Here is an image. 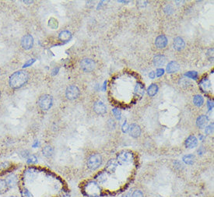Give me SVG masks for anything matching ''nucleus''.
I'll return each instance as SVG.
<instances>
[{
    "mask_svg": "<svg viewBox=\"0 0 214 197\" xmlns=\"http://www.w3.org/2000/svg\"><path fill=\"white\" fill-rule=\"evenodd\" d=\"M48 26L52 29H56L58 28V21L54 18H51L48 22Z\"/></svg>",
    "mask_w": 214,
    "mask_h": 197,
    "instance_id": "7c9ffc66",
    "label": "nucleus"
},
{
    "mask_svg": "<svg viewBox=\"0 0 214 197\" xmlns=\"http://www.w3.org/2000/svg\"><path fill=\"white\" fill-rule=\"evenodd\" d=\"M11 197H16V196H11Z\"/></svg>",
    "mask_w": 214,
    "mask_h": 197,
    "instance_id": "de8ad7c7",
    "label": "nucleus"
},
{
    "mask_svg": "<svg viewBox=\"0 0 214 197\" xmlns=\"http://www.w3.org/2000/svg\"><path fill=\"white\" fill-rule=\"evenodd\" d=\"M94 110L97 114H104L107 112V108L102 101H97L94 105Z\"/></svg>",
    "mask_w": 214,
    "mask_h": 197,
    "instance_id": "9d476101",
    "label": "nucleus"
},
{
    "mask_svg": "<svg viewBox=\"0 0 214 197\" xmlns=\"http://www.w3.org/2000/svg\"><path fill=\"white\" fill-rule=\"evenodd\" d=\"M80 94V89L74 85L69 86L67 87L66 91H65V96L69 100H75L77 99Z\"/></svg>",
    "mask_w": 214,
    "mask_h": 197,
    "instance_id": "0eeeda50",
    "label": "nucleus"
},
{
    "mask_svg": "<svg viewBox=\"0 0 214 197\" xmlns=\"http://www.w3.org/2000/svg\"><path fill=\"white\" fill-rule=\"evenodd\" d=\"M195 158L193 154H188V155L183 157V161L186 164H189V165H192L195 163Z\"/></svg>",
    "mask_w": 214,
    "mask_h": 197,
    "instance_id": "b1692460",
    "label": "nucleus"
},
{
    "mask_svg": "<svg viewBox=\"0 0 214 197\" xmlns=\"http://www.w3.org/2000/svg\"><path fill=\"white\" fill-rule=\"evenodd\" d=\"M129 131H130V135L134 137V138H137L141 134V129L137 124H132L129 127Z\"/></svg>",
    "mask_w": 214,
    "mask_h": 197,
    "instance_id": "2eb2a0df",
    "label": "nucleus"
},
{
    "mask_svg": "<svg viewBox=\"0 0 214 197\" xmlns=\"http://www.w3.org/2000/svg\"><path fill=\"white\" fill-rule=\"evenodd\" d=\"M7 189H8V186H7L6 181L0 179V193L2 194V193H6Z\"/></svg>",
    "mask_w": 214,
    "mask_h": 197,
    "instance_id": "bb28decb",
    "label": "nucleus"
},
{
    "mask_svg": "<svg viewBox=\"0 0 214 197\" xmlns=\"http://www.w3.org/2000/svg\"><path fill=\"white\" fill-rule=\"evenodd\" d=\"M20 194H21V197H33V195L31 194V193L27 189H24L20 192Z\"/></svg>",
    "mask_w": 214,
    "mask_h": 197,
    "instance_id": "2f4dec72",
    "label": "nucleus"
},
{
    "mask_svg": "<svg viewBox=\"0 0 214 197\" xmlns=\"http://www.w3.org/2000/svg\"><path fill=\"white\" fill-rule=\"evenodd\" d=\"M85 195L89 197H98L101 195V189L100 185L95 181H89L83 189Z\"/></svg>",
    "mask_w": 214,
    "mask_h": 197,
    "instance_id": "f03ea898",
    "label": "nucleus"
},
{
    "mask_svg": "<svg viewBox=\"0 0 214 197\" xmlns=\"http://www.w3.org/2000/svg\"><path fill=\"white\" fill-rule=\"evenodd\" d=\"M95 178L100 183H104L108 180V175L105 172H100V173L97 174V175L95 177Z\"/></svg>",
    "mask_w": 214,
    "mask_h": 197,
    "instance_id": "a878e982",
    "label": "nucleus"
},
{
    "mask_svg": "<svg viewBox=\"0 0 214 197\" xmlns=\"http://www.w3.org/2000/svg\"><path fill=\"white\" fill-rule=\"evenodd\" d=\"M185 76L187 77H189L191 79L196 80L197 77H198V73L195 71H189V72H187V73L185 74Z\"/></svg>",
    "mask_w": 214,
    "mask_h": 197,
    "instance_id": "c756f323",
    "label": "nucleus"
},
{
    "mask_svg": "<svg viewBox=\"0 0 214 197\" xmlns=\"http://www.w3.org/2000/svg\"><path fill=\"white\" fill-rule=\"evenodd\" d=\"M193 103L197 107H202L204 104V99L201 95L196 94L193 97Z\"/></svg>",
    "mask_w": 214,
    "mask_h": 197,
    "instance_id": "5701e85b",
    "label": "nucleus"
},
{
    "mask_svg": "<svg viewBox=\"0 0 214 197\" xmlns=\"http://www.w3.org/2000/svg\"><path fill=\"white\" fill-rule=\"evenodd\" d=\"M155 45L158 48H163L167 45V38L164 35H159L156 38Z\"/></svg>",
    "mask_w": 214,
    "mask_h": 197,
    "instance_id": "f8f14e48",
    "label": "nucleus"
},
{
    "mask_svg": "<svg viewBox=\"0 0 214 197\" xmlns=\"http://www.w3.org/2000/svg\"><path fill=\"white\" fill-rule=\"evenodd\" d=\"M145 94V87L141 83H137L134 88V94L137 97H143Z\"/></svg>",
    "mask_w": 214,
    "mask_h": 197,
    "instance_id": "aec40b11",
    "label": "nucleus"
},
{
    "mask_svg": "<svg viewBox=\"0 0 214 197\" xmlns=\"http://www.w3.org/2000/svg\"><path fill=\"white\" fill-rule=\"evenodd\" d=\"M5 181H6V184H7L8 188L11 189V188L15 187L16 184H17V177L15 175H13V174H11V175L6 177V179Z\"/></svg>",
    "mask_w": 214,
    "mask_h": 197,
    "instance_id": "f3484780",
    "label": "nucleus"
},
{
    "mask_svg": "<svg viewBox=\"0 0 214 197\" xmlns=\"http://www.w3.org/2000/svg\"><path fill=\"white\" fill-rule=\"evenodd\" d=\"M38 175V172L35 168H30L27 169L24 173V178L26 181L30 182L36 179V178Z\"/></svg>",
    "mask_w": 214,
    "mask_h": 197,
    "instance_id": "6e6552de",
    "label": "nucleus"
},
{
    "mask_svg": "<svg viewBox=\"0 0 214 197\" xmlns=\"http://www.w3.org/2000/svg\"><path fill=\"white\" fill-rule=\"evenodd\" d=\"M118 162L115 159H110L108 161L105 167V170L108 173H114L118 168Z\"/></svg>",
    "mask_w": 214,
    "mask_h": 197,
    "instance_id": "9b49d317",
    "label": "nucleus"
},
{
    "mask_svg": "<svg viewBox=\"0 0 214 197\" xmlns=\"http://www.w3.org/2000/svg\"><path fill=\"white\" fill-rule=\"evenodd\" d=\"M213 132V124H211L208 126L205 129V133L207 135H210Z\"/></svg>",
    "mask_w": 214,
    "mask_h": 197,
    "instance_id": "473e14b6",
    "label": "nucleus"
},
{
    "mask_svg": "<svg viewBox=\"0 0 214 197\" xmlns=\"http://www.w3.org/2000/svg\"><path fill=\"white\" fill-rule=\"evenodd\" d=\"M149 77H150L151 79H154V78H155V73H154V72H151V73H149Z\"/></svg>",
    "mask_w": 214,
    "mask_h": 197,
    "instance_id": "37998d69",
    "label": "nucleus"
},
{
    "mask_svg": "<svg viewBox=\"0 0 214 197\" xmlns=\"http://www.w3.org/2000/svg\"><path fill=\"white\" fill-rule=\"evenodd\" d=\"M173 46L175 50H177V51H181V50L185 48V42L182 38H180V37H178V38H176L174 40Z\"/></svg>",
    "mask_w": 214,
    "mask_h": 197,
    "instance_id": "ddd939ff",
    "label": "nucleus"
},
{
    "mask_svg": "<svg viewBox=\"0 0 214 197\" xmlns=\"http://www.w3.org/2000/svg\"><path fill=\"white\" fill-rule=\"evenodd\" d=\"M9 163L8 162H4L0 164V169H6L9 167Z\"/></svg>",
    "mask_w": 214,
    "mask_h": 197,
    "instance_id": "ea45409f",
    "label": "nucleus"
},
{
    "mask_svg": "<svg viewBox=\"0 0 214 197\" xmlns=\"http://www.w3.org/2000/svg\"><path fill=\"white\" fill-rule=\"evenodd\" d=\"M52 102H53L52 97L48 94H45L40 97L38 100V105L42 110L48 111L51 109Z\"/></svg>",
    "mask_w": 214,
    "mask_h": 197,
    "instance_id": "39448f33",
    "label": "nucleus"
},
{
    "mask_svg": "<svg viewBox=\"0 0 214 197\" xmlns=\"http://www.w3.org/2000/svg\"><path fill=\"white\" fill-rule=\"evenodd\" d=\"M37 158H36L35 156H33V155L30 156V158L27 159L28 164H35V163H37Z\"/></svg>",
    "mask_w": 214,
    "mask_h": 197,
    "instance_id": "72a5a7b5",
    "label": "nucleus"
},
{
    "mask_svg": "<svg viewBox=\"0 0 214 197\" xmlns=\"http://www.w3.org/2000/svg\"><path fill=\"white\" fill-rule=\"evenodd\" d=\"M22 47L24 48V49L29 50L33 47V38L30 34H27L22 38L21 41Z\"/></svg>",
    "mask_w": 214,
    "mask_h": 197,
    "instance_id": "1a4fd4ad",
    "label": "nucleus"
},
{
    "mask_svg": "<svg viewBox=\"0 0 214 197\" xmlns=\"http://www.w3.org/2000/svg\"><path fill=\"white\" fill-rule=\"evenodd\" d=\"M95 66H96L95 62L89 58H85V59H82L80 62L81 69L86 73H90V72L93 71L95 69Z\"/></svg>",
    "mask_w": 214,
    "mask_h": 197,
    "instance_id": "423d86ee",
    "label": "nucleus"
},
{
    "mask_svg": "<svg viewBox=\"0 0 214 197\" xmlns=\"http://www.w3.org/2000/svg\"><path fill=\"white\" fill-rule=\"evenodd\" d=\"M37 145H38V142H37V141H36L35 143H34V144H33V147H35V146H37Z\"/></svg>",
    "mask_w": 214,
    "mask_h": 197,
    "instance_id": "a18cd8bd",
    "label": "nucleus"
},
{
    "mask_svg": "<svg viewBox=\"0 0 214 197\" xmlns=\"http://www.w3.org/2000/svg\"><path fill=\"white\" fill-rule=\"evenodd\" d=\"M129 126H128L127 122H126L125 123H124L123 126H122V132H125V133H126V132H128V130H129Z\"/></svg>",
    "mask_w": 214,
    "mask_h": 197,
    "instance_id": "58836bf2",
    "label": "nucleus"
},
{
    "mask_svg": "<svg viewBox=\"0 0 214 197\" xmlns=\"http://www.w3.org/2000/svg\"><path fill=\"white\" fill-rule=\"evenodd\" d=\"M134 160V155L132 152L129 150H122L120 153H118L117 155V162L119 164L122 165H126L128 164L132 163Z\"/></svg>",
    "mask_w": 214,
    "mask_h": 197,
    "instance_id": "7ed1b4c3",
    "label": "nucleus"
},
{
    "mask_svg": "<svg viewBox=\"0 0 214 197\" xmlns=\"http://www.w3.org/2000/svg\"><path fill=\"white\" fill-rule=\"evenodd\" d=\"M59 38L61 42H69L72 38V34L69 30H62V32H60V34L59 35Z\"/></svg>",
    "mask_w": 214,
    "mask_h": 197,
    "instance_id": "412c9836",
    "label": "nucleus"
},
{
    "mask_svg": "<svg viewBox=\"0 0 214 197\" xmlns=\"http://www.w3.org/2000/svg\"><path fill=\"white\" fill-rule=\"evenodd\" d=\"M132 197H144V195L142 191H140V190H136V191H135L132 193Z\"/></svg>",
    "mask_w": 214,
    "mask_h": 197,
    "instance_id": "f704fd0d",
    "label": "nucleus"
},
{
    "mask_svg": "<svg viewBox=\"0 0 214 197\" xmlns=\"http://www.w3.org/2000/svg\"><path fill=\"white\" fill-rule=\"evenodd\" d=\"M102 164V157L99 154H94L89 157L87 160V167L89 169L96 170Z\"/></svg>",
    "mask_w": 214,
    "mask_h": 197,
    "instance_id": "20e7f679",
    "label": "nucleus"
},
{
    "mask_svg": "<svg viewBox=\"0 0 214 197\" xmlns=\"http://www.w3.org/2000/svg\"><path fill=\"white\" fill-rule=\"evenodd\" d=\"M157 91H158V87H157V85L155 84V83H153V84L150 85L149 88H148V95H149V97H153L154 95H156Z\"/></svg>",
    "mask_w": 214,
    "mask_h": 197,
    "instance_id": "393cba45",
    "label": "nucleus"
},
{
    "mask_svg": "<svg viewBox=\"0 0 214 197\" xmlns=\"http://www.w3.org/2000/svg\"><path fill=\"white\" fill-rule=\"evenodd\" d=\"M198 145V140L195 136L192 135V136H189L187 140H185V146L189 149H192V148L195 147Z\"/></svg>",
    "mask_w": 214,
    "mask_h": 197,
    "instance_id": "4468645a",
    "label": "nucleus"
},
{
    "mask_svg": "<svg viewBox=\"0 0 214 197\" xmlns=\"http://www.w3.org/2000/svg\"><path fill=\"white\" fill-rule=\"evenodd\" d=\"M179 69H180V65H179L178 63L177 62L172 61L168 63L166 70L168 73H177Z\"/></svg>",
    "mask_w": 214,
    "mask_h": 197,
    "instance_id": "a211bd4d",
    "label": "nucleus"
},
{
    "mask_svg": "<svg viewBox=\"0 0 214 197\" xmlns=\"http://www.w3.org/2000/svg\"><path fill=\"white\" fill-rule=\"evenodd\" d=\"M34 62H35V59H30L29 61H27V62L25 63V64H24V66H23V67H24V68L28 67V66H30V65H31L32 64H33V63Z\"/></svg>",
    "mask_w": 214,
    "mask_h": 197,
    "instance_id": "e433bc0d",
    "label": "nucleus"
},
{
    "mask_svg": "<svg viewBox=\"0 0 214 197\" xmlns=\"http://www.w3.org/2000/svg\"><path fill=\"white\" fill-rule=\"evenodd\" d=\"M153 65H155V66L160 67V66H163L165 64V62H166V58L163 55H157L153 58Z\"/></svg>",
    "mask_w": 214,
    "mask_h": 197,
    "instance_id": "dca6fc26",
    "label": "nucleus"
},
{
    "mask_svg": "<svg viewBox=\"0 0 214 197\" xmlns=\"http://www.w3.org/2000/svg\"><path fill=\"white\" fill-rule=\"evenodd\" d=\"M164 12L167 14H171L173 13V8L171 7V6L168 5L164 8Z\"/></svg>",
    "mask_w": 214,
    "mask_h": 197,
    "instance_id": "c9c22d12",
    "label": "nucleus"
},
{
    "mask_svg": "<svg viewBox=\"0 0 214 197\" xmlns=\"http://www.w3.org/2000/svg\"><path fill=\"white\" fill-rule=\"evenodd\" d=\"M112 112L114 114V115L115 116V118L118 119V120H120L121 119V117H122V112L119 109H117V108H114V109H112Z\"/></svg>",
    "mask_w": 214,
    "mask_h": 197,
    "instance_id": "c85d7f7f",
    "label": "nucleus"
},
{
    "mask_svg": "<svg viewBox=\"0 0 214 197\" xmlns=\"http://www.w3.org/2000/svg\"><path fill=\"white\" fill-rule=\"evenodd\" d=\"M0 97H1V91H0Z\"/></svg>",
    "mask_w": 214,
    "mask_h": 197,
    "instance_id": "49530a36",
    "label": "nucleus"
},
{
    "mask_svg": "<svg viewBox=\"0 0 214 197\" xmlns=\"http://www.w3.org/2000/svg\"><path fill=\"white\" fill-rule=\"evenodd\" d=\"M209 122V118L206 115H200L198 117L196 120V126H198L199 129H203L206 127V126L208 124Z\"/></svg>",
    "mask_w": 214,
    "mask_h": 197,
    "instance_id": "6ab92c4d",
    "label": "nucleus"
},
{
    "mask_svg": "<svg viewBox=\"0 0 214 197\" xmlns=\"http://www.w3.org/2000/svg\"><path fill=\"white\" fill-rule=\"evenodd\" d=\"M29 79V75L27 72L20 70L14 73L10 77V87L13 89H19L22 87L27 82Z\"/></svg>",
    "mask_w": 214,
    "mask_h": 197,
    "instance_id": "f257e3e1",
    "label": "nucleus"
},
{
    "mask_svg": "<svg viewBox=\"0 0 214 197\" xmlns=\"http://www.w3.org/2000/svg\"><path fill=\"white\" fill-rule=\"evenodd\" d=\"M201 87H202V88L204 91H207V90L210 89V87H211V83H210V81L206 80H203L201 83Z\"/></svg>",
    "mask_w": 214,
    "mask_h": 197,
    "instance_id": "cd10ccee",
    "label": "nucleus"
},
{
    "mask_svg": "<svg viewBox=\"0 0 214 197\" xmlns=\"http://www.w3.org/2000/svg\"><path fill=\"white\" fill-rule=\"evenodd\" d=\"M42 153H43L44 156H45L46 158H51L54 154L53 147L49 146V145L45 146L43 148V150H42Z\"/></svg>",
    "mask_w": 214,
    "mask_h": 197,
    "instance_id": "4be33fe9",
    "label": "nucleus"
},
{
    "mask_svg": "<svg viewBox=\"0 0 214 197\" xmlns=\"http://www.w3.org/2000/svg\"><path fill=\"white\" fill-rule=\"evenodd\" d=\"M205 152H206V150L204 149V147H203V146H201L198 150V155H202Z\"/></svg>",
    "mask_w": 214,
    "mask_h": 197,
    "instance_id": "a19ab883",
    "label": "nucleus"
},
{
    "mask_svg": "<svg viewBox=\"0 0 214 197\" xmlns=\"http://www.w3.org/2000/svg\"><path fill=\"white\" fill-rule=\"evenodd\" d=\"M163 73H164V69H157V71H156V75L158 77L163 76Z\"/></svg>",
    "mask_w": 214,
    "mask_h": 197,
    "instance_id": "4c0bfd02",
    "label": "nucleus"
},
{
    "mask_svg": "<svg viewBox=\"0 0 214 197\" xmlns=\"http://www.w3.org/2000/svg\"><path fill=\"white\" fill-rule=\"evenodd\" d=\"M24 3H26V4H31V3H33V1H27V0H24Z\"/></svg>",
    "mask_w": 214,
    "mask_h": 197,
    "instance_id": "c03bdc74",
    "label": "nucleus"
},
{
    "mask_svg": "<svg viewBox=\"0 0 214 197\" xmlns=\"http://www.w3.org/2000/svg\"><path fill=\"white\" fill-rule=\"evenodd\" d=\"M208 104H207V105H208V108L210 110H212V109L213 108V101H211V100H209L208 101Z\"/></svg>",
    "mask_w": 214,
    "mask_h": 197,
    "instance_id": "79ce46f5",
    "label": "nucleus"
}]
</instances>
